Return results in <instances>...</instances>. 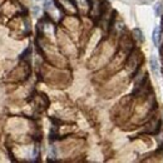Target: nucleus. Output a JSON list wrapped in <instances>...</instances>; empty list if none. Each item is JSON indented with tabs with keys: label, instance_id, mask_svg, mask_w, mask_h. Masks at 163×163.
Here are the masks:
<instances>
[{
	"label": "nucleus",
	"instance_id": "3",
	"mask_svg": "<svg viewBox=\"0 0 163 163\" xmlns=\"http://www.w3.org/2000/svg\"><path fill=\"white\" fill-rule=\"evenodd\" d=\"M133 34H134V38H135L137 40H138L139 43L144 41V37H143V33H142V30H141V29L135 28V29L133 30Z\"/></svg>",
	"mask_w": 163,
	"mask_h": 163
},
{
	"label": "nucleus",
	"instance_id": "2",
	"mask_svg": "<svg viewBox=\"0 0 163 163\" xmlns=\"http://www.w3.org/2000/svg\"><path fill=\"white\" fill-rule=\"evenodd\" d=\"M152 40L154 43V45H156L157 48L161 45V43H162V31H161V28L156 27L153 30V34H152Z\"/></svg>",
	"mask_w": 163,
	"mask_h": 163
},
{
	"label": "nucleus",
	"instance_id": "5",
	"mask_svg": "<svg viewBox=\"0 0 163 163\" xmlns=\"http://www.w3.org/2000/svg\"><path fill=\"white\" fill-rule=\"evenodd\" d=\"M50 156L51 157H55V149H54V147L51 148V152H50Z\"/></svg>",
	"mask_w": 163,
	"mask_h": 163
},
{
	"label": "nucleus",
	"instance_id": "6",
	"mask_svg": "<svg viewBox=\"0 0 163 163\" xmlns=\"http://www.w3.org/2000/svg\"><path fill=\"white\" fill-rule=\"evenodd\" d=\"M33 11H34V14L37 15V14L39 13V8H38V6H35V8H34V9H33Z\"/></svg>",
	"mask_w": 163,
	"mask_h": 163
},
{
	"label": "nucleus",
	"instance_id": "4",
	"mask_svg": "<svg viewBox=\"0 0 163 163\" xmlns=\"http://www.w3.org/2000/svg\"><path fill=\"white\" fill-rule=\"evenodd\" d=\"M153 10H154V14H156V16H161L162 15V11H163V4L161 2L156 3V5H154V8H153Z\"/></svg>",
	"mask_w": 163,
	"mask_h": 163
},
{
	"label": "nucleus",
	"instance_id": "1",
	"mask_svg": "<svg viewBox=\"0 0 163 163\" xmlns=\"http://www.w3.org/2000/svg\"><path fill=\"white\" fill-rule=\"evenodd\" d=\"M149 67H151V72L153 73L154 77H159V63L156 55H151L149 58Z\"/></svg>",
	"mask_w": 163,
	"mask_h": 163
}]
</instances>
